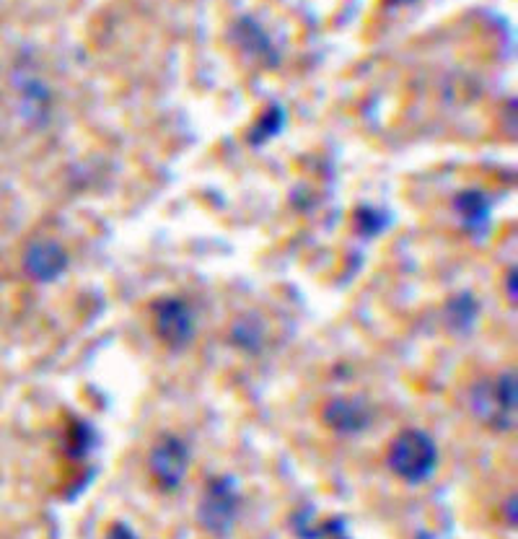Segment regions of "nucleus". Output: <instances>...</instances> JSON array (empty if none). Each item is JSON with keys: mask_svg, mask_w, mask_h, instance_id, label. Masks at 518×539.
Wrapping results in <instances>:
<instances>
[{"mask_svg": "<svg viewBox=\"0 0 518 539\" xmlns=\"http://www.w3.org/2000/svg\"><path fill=\"white\" fill-rule=\"evenodd\" d=\"M389 467L407 482H423L436 470V446L423 433H402L389 449Z\"/></svg>", "mask_w": 518, "mask_h": 539, "instance_id": "nucleus-1", "label": "nucleus"}, {"mask_svg": "<svg viewBox=\"0 0 518 539\" xmlns=\"http://www.w3.org/2000/svg\"><path fill=\"white\" fill-rule=\"evenodd\" d=\"M236 508H239V493L228 480L213 482L205 493L203 503H200V524L213 534H226L234 527Z\"/></svg>", "mask_w": 518, "mask_h": 539, "instance_id": "nucleus-2", "label": "nucleus"}, {"mask_svg": "<svg viewBox=\"0 0 518 539\" xmlns=\"http://www.w3.org/2000/svg\"><path fill=\"white\" fill-rule=\"evenodd\" d=\"M184 472H187V451L179 441H166L153 451V475L161 488H177L184 480Z\"/></svg>", "mask_w": 518, "mask_h": 539, "instance_id": "nucleus-3", "label": "nucleus"}]
</instances>
